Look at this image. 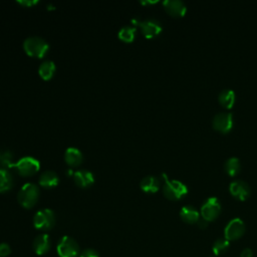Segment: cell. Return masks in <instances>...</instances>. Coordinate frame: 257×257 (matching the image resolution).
Instances as JSON below:
<instances>
[{
	"mask_svg": "<svg viewBox=\"0 0 257 257\" xmlns=\"http://www.w3.org/2000/svg\"><path fill=\"white\" fill-rule=\"evenodd\" d=\"M38 183L40 186H42L44 188H53L58 185L59 178L54 171L47 170V171H44L40 175Z\"/></svg>",
	"mask_w": 257,
	"mask_h": 257,
	"instance_id": "cell-17",
	"label": "cell"
},
{
	"mask_svg": "<svg viewBox=\"0 0 257 257\" xmlns=\"http://www.w3.org/2000/svg\"><path fill=\"white\" fill-rule=\"evenodd\" d=\"M57 253L59 257H77L79 248L73 238L63 236L57 244Z\"/></svg>",
	"mask_w": 257,
	"mask_h": 257,
	"instance_id": "cell-7",
	"label": "cell"
},
{
	"mask_svg": "<svg viewBox=\"0 0 257 257\" xmlns=\"http://www.w3.org/2000/svg\"><path fill=\"white\" fill-rule=\"evenodd\" d=\"M0 165L5 169H12L13 163V154L8 150H3L0 152Z\"/></svg>",
	"mask_w": 257,
	"mask_h": 257,
	"instance_id": "cell-25",
	"label": "cell"
},
{
	"mask_svg": "<svg viewBox=\"0 0 257 257\" xmlns=\"http://www.w3.org/2000/svg\"><path fill=\"white\" fill-rule=\"evenodd\" d=\"M230 194L239 201H245L250 196V187L243 180H235L229 186Z\"/></svg>",
	"mask_w": 257,
	"mask_h": 257,
	"instance_id": "cell-11",
	"label": "cell"
},
{
	"mask_svg": "<svg viewBox=\"0 0 257 257\" xmlns=\"http://www.w3.org/2000/svg\"><path fill=\"white\" fill-rule=\"evenodd\" d=\"M79 257H99V255L94 249H85L80 253Z\"/></svg>",
	"mask_w": 257,
	"mask_h": 257,
	"instance_id": "cell-27",
	"label": "cell"
},
{
	"mask_svg": "<svg viewBox=\"0 0 257 257\" xmlns=\"http://www.w3.org/2000/svg\"><path fill=\"white\" fill-rule=\"evenodd\" d=\"M23 48L26 54H28L29 56L41 58L47 53L49 49V44L42 37L29 36L24 40Z\"/></svg>",
	"mask_w": 257,
	"mask_h": 257,
	"instance_id": "cell-1",
	"label": "cell"
},
{
	"mask_svg": "<svg viewBox=\"0 0 257 257\" xmlns=\"http://www.w3.org/2000/svg\"><path fill=\"white\" fill-rule=\"evenodd\" d=\"M233 114L231 112H219L214 115L212 119L213 128L222 133L227 134L233 127Z\"/></svg>",
	"mask_w": 257,
	"mask_h": 257,
	"instance_id": "cell-10",
	"label": "cell"
},
{
	"mask_svg": "<svg viewBox=\"0 0 257 257\" xmlns=\"http://www.w3.org/2000/svg\"><path fill=\"white\" fill-rule=\"evenodd\" d=\"M221 213V204L216 197L208 198L201 207V217L207 222L214 221Z\"/></svg>",
	"mask_w": 257,
	"mask_h": 257,
	"instance_id": "cell-6",
	"label": "cell"
},
{
	"mask_svg": "<svg viewBox=\"0 0 257 257\" xmlns=\"http://www.w3.org/2000/svg\"><path fill=\"white\" fill-rule=\"evenodd\" d=\"M165 10L173 17H183L187 12L186 4L181 0H165Z\"/></svg>",
	"mask_w": 257,
	"mask_h": 257,
	"instance_id": "cell-12",
	"label": "cell"
},
{
	"mask_svg": "<svg viewBox=\"0 0 257 257\" xmlns=\"http://www.w3.org/2000/svg\"><path fill=\"white\" fill-rule=\"evenodd\" d=\"M165 184L163 186L164 196L172 201H176L184 197L188 193L187 186L178 180H169L166 174H163Z\"/></svg>",
	"mask_w": 257,
	"mask_h": 257,
	"instance_id": "cell-2",
	"label": "cell"
},
{
	"mask_svg": "<svg viewBox=\"0 0 257 257\" xmlns=\"http://www.w3.org/2000/svg\"><path fill=\"white\" fill-rule=\"evenodd\" d=\"M218 101L225 108L229 109L233 107L235 103V92L229 88L222 89L218 95Z\"/></svg>",
	"mask_w": 257,
	"mask_h": 257,
	"instance_id": "cell-19",
	"label": "cell"
},
{
	"mask_svg": "<svg viewBox=\"0 0 257 257\" xmlns=\"http://www.w3.org/2000/svg\"><path fill=\"white\" fill-rule=\"evenodd\" d=\"M39 197V189L33 183H25L19 190L17 199L19 204L24 208H32Z\"/></svg>",
	"mask_w": 257,
	"mask_h": 257,
	"instance_id": "cell-3",
	"label": "cell"
},
{
	"mask_svg": "<svg viewBox=\"0 0 257 257\" xmlns=\"http://www.w3.org/2000/svg\"><path fill=\"white\" fill-rule=\"evenodd\" d=\"M140 187L146 193H156L160 189V180L152 175L146 176L141 180Z\"/></svg>",
	"mask_w": 257,
	"mask_h": 257,
	"instance_id": "cell-18",
	"label": "cell"
},
{
	"mask_svg": "<svg viewBox=\"0 0 257 257\" xmlns=\"http://www.w3.org/2000/svg\"><path fill=\"white\" fill-rule=\"evenodd\" d=\"M73 180L78 187L87 188L94 182V176L87 170H77L73 173Z\"/></svg>",
	"mask_w": 257,
	"mask_h": 257,
	"instance_id": "cell-13",
	"label": "cell"
},
{
	"mask_svg": "<svg viewBox=\"0 0 257 257\" xmlns=\"http://www.w3.org/2000/svg\"><path fill=\"white\" fill-rule=\"evenodd\" d=\"M224 170L231 177L238 175V173L241 170V164H240L239 159L236 157L229 158L224 164Z\"/></svg>",
	"mask_w": 257,
	"mask_h": 257,
	"instance_id": "cell-22",
	"label": "cell"
},
{
	"mask_svg": "<svg viewBox=\"0 0 257 257\" xmlns=\"http://www.w3.org/2000/svg\"><path fill=\"white\" fill-rule=\"evenodd\" d=\"M33 250L37 255L46 254L50 249V239L47 234L38 235L33 241Z\"/></svg>",
	"mask_w": 257,
	"mask_h": 257,
	"instance_id": "cell-14",
	"label": "cell"
},
{
	"mask_svg": "<svg viewBox=\"0 0 257 257\" xmlns=\"http://www.w3.org/2000/svg\"><path fill=\"white\" fill-rule=\"evenodd\" d=\"M197 225H198L199 228L205 229V228H207V226H208V222H207L206 220H204V219L201 217V218L199 219V221L197 222Z\"/></svg>",
	"mask_w": 257,
	"mask_h": 257,
	"instance_id": "cell-30",
	"label": "cell"
},
{
	"mask_svg": "<svg viewBox=\"0 0 257 257\" xmlns=\"http://www.w3.org/2000/svg\"><path fill=\"white\" fill-rule=\"evenodd\" d=\"M136 33H137V28L135 26L125 25L118 30L117 36L120 40L124 42H132L136 37Z\"/></svg>",
	"mask_w": 257,
	"mask_h": 257,
	"instance_id": "cell-23",
	"label": "cell"
},
{
	"mask_svg": "<svg viewBox=\"0 0 257 257\" xmlns=\"http://www.w3.org/2000/svg\"><path fill=\"white\" fill-rule=\"evenodd\" d=\"M55 63L52 60H44L38 67V73L44 80H49L55 72Z\"/></svg>",
	"mask_w": 257,
	"mask_h": 257,
	"instance_id": "cell-20",
	"label": "cell"
},
{
	"mask_svg": "<svg viewBox=\"0 0 257 257\" xmlns=\"http://www.w3.org/2000/svg\"><path fill=\"white\" fill-rule=\"evenodd\" d=\"M11 253V248L7 243H0V257H6Z\"/></svg>",
	"mask_w": 257,
	"mask_h": 257,
	"instance_id": "cell-26",
	"label": "cell"
},
{
	"mask_svg": "<svg viewBox=\"0 0 257 257\" xmlns=\"http://www.w3.org/2000/svg\"><path fill=\"white\" fill-rule=\"evenodd\" d=\"M12 169L16 170V172L19 175L23 177H28L34 175L39 171L40 163L37 159L30 156H26L18 160L16 163H14Z\"/></svg>",
	"mask_w": 257,
	"mask_h": 257,
	"instance_id": "cell-4",
	"label": "cell"
},
{
	"mask_svg": "<svg viewBox=\"0 0 257 257\" xmlns=\"http://www.w3.org/2000/svg\"><path fill=\"white\" fill-rule=\"evenodd\" d=\"M20 5H23V6H32V5H34V4H36L38 1L37 0H18L17 1Z\"/></svg>",
	"mask_w": 257,
	"mask_h": 257,
	"instance_id": "cell-28",
	"label": "cell"
},
{
	"mask_svg": "<svg viewBox=\"0 0 257 257\" xmlns=\"http://www.w3.org/2000/svg\"><path fill=\"white\" fill-rule=\"evenodd\" d=\"M240 257H253V252L249 248H245L240 253Z\"/></svg>",
	"mask_w": 257,
	"mask_h": 257,
	"instance_id": "cell-29",
	"label": "cell"
},
{
	"mask_svg": "<svg viewBox=\"0 0 257 257\" xmlns=\"http://www.w3.org/2000/svg\"><path fill=\"white\" fill-rule=\"evenodd\" d=\"M229 246H230V243L227 239L220 238V239H217L214 242L212 250H213L214 254L216 255V257H218L219 255L224 254L225 252H227V250L229 249Z\"/></svg>",
	"mask_w": 257,
	"mask_h": 257,
	"instance_id": "cell-24",
	"label": "cell"
},
{
	"mask_svg": "<svg viewBox=\"0 0 257 257\" xmlns=\"http://www.w3.org/2000/svg\"><path fill=\"white\" fill-rule=\"evenodd\" d=\"M180 217L185 223L188 224H197V222L201 218L199 211L195 207L190 205L182 207L180 211Z\"/></svg>",
	"mask_w": 257,
	"mask_h": 257,
	"instance_id": "cell-15",
	"label": "cell"
},
{
	"mask_svg": "<svg viewBox=\"0 0 257 257\" xmlns=\"http://www.w3.org/2000/svg\"><path fill=\"white\" fill-rule=\"evenodd\" d=\"M55 216L50 209H41L37 211L33 217V225L38 230H49L54 226Z\"/></svg>",
	"mask_w": 257,
	"mask_h": 257,
	"instance_id": "cell-5",
	"label": "cell"
},
{
	"mask_svg": "<svg viewBox=\"0 0 257 257\" xmlns=\"http://www.w3.org/2000/svg\"><path fill=\"white\" fill-rule=\"evenodd\" d=\"M13 185V178L8 169L0 168V193L8 191Z\"/></svg>",
	"mask_w": 257,
	"mask_h": 257,
	"instance_id": "cell-21",
	"label": "cell"
},
{
	"mask_svg": "<svg viewBox=\"0 0 257 257\" xmlns=\"http://www.w3.org/2000/svg\"><path fill=\"white\" fill-rule=\"evenodd\" d=\"M82 154L81 152L75 147H69L65 150L64 153V160L65 163L70 167H76L81 164L82 162Z\"/></svg>",
	"mask_w": 257,
	"mask_h": 257,
	"instance_id": "cell-16",
	"label": "cell"
},
{
	"mask_svg": "<svg viewBox=\"0 0 257 257\" xmlns=\"http://www.w3.org/2000/svg\"><path fill=\"white\" fill-rule=\"evenodd\" d=\"M132 22L141 27L142 33L146 38H154L157 35H159L163 30L161 23L158 20L153 19V18L145 19L142 21L132 20Z\"/></svg>",
	"mask_w": 257,
	"mask_h": 257,
	"instance_id": "cell-9",
	"label": "cell"
},
{
	"mask_svg": "<svg viewBox=\"0 0 257 257\" xmlns=\"http://www.w3.org/2000/svg\"><path fill=\"white\" fill-rule=\"evenodd\" d=\"M245 233V224L240 218H234L229 221L224 229L225 239L235 241L241 238Z\"/></svg>",
	"mask_w": 257,
	"mask_h": 257,
	"instance_id": "cell-8",
	"label": "cell"
}]
</instances>
